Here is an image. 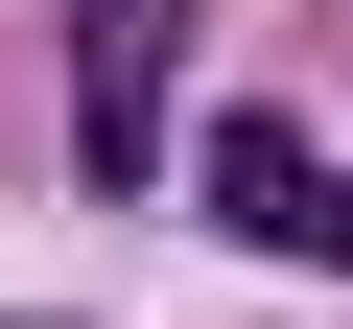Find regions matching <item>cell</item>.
Masks as SVG:
<instances>
[{
	"label": "cell",
	"instance_id": "obj_2",
	"mask_svg": "<svg viewBox=\"0 0 353 329\" xmlns=\"http://www.w3.org/2000/svg\"><path fill=\"white\" fill-rule=\"evenodd\" d=\"M212 235H259V259H330V282H353V189H330L283 118H212Z\"/></svg>",
	"mask_w": 353,
	"mask_h": 329
},
{
	"label": "cell",
	"instance_id": "obj_1",
	"mask_svg": "<svg viewBox=\"0 0 353 329\" xmlns=\"http://www.w3.org/2000/svg\"><path fill=\"white\" fill-rule=\"evenodd\" d=\"M165 94H189V0H71V164L165 189Z\"/></svg>",
	"mask_w": 353,
	"mask_h": 329
}]
</instances>
